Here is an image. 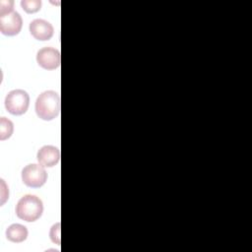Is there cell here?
<instances>
[{
	"label": "cell",
	"instance_id": "cell-1",
	"mask_svg": "<svg viewBox=\"0 0 252 252\" xmlns=\"http://www.w3.org/2000/svg\"><path fill=\"white\" fill-rule=\"evenodd\" d=\"M35 111L39 118L52 120L60 112V96L53 91H46L40 94L35 101Z\"/></svg>",
	"mask_w": 252,
	"mask_h": 252
},
{
	"label": "cell",
	"instance_id": "cell-3",
	"mask_svg": "<svg viewBox=\"0 0 252 252\" xmlns=\"http://www.w3.org/2000/svg\"><path fill=\"white\" fill-rule=\"evenodd\" d=\"M29 104L30 96L24 90L11 91L5 98L6 109L14 115L24 114L28 110Z\"/></svg>",
	"mask_w": 252,
	"mask_h": 252
},
{
	"label": "cell",
	"instance_id": "cell-2",
	"mask_svg": "<svg viewBox=\"0 0 252 252\" xmlns=\"http://www.w3.org/2000/svg\"><path fill=\"white\" fill-rule=\"evenodd\" d=\"M42 212V202L34 195H26L22 197L16 206V214L18 218L26 221L36 220L40 218Z\"/></svg>",
	"mask_w": 252,
	"mask_h": 252
},
{
	"label": "cell",
	"instance_id": "cell-9",
	"mask_svg": "<svg viewBox=\"0 0 252 252\" xmlns=\"http://www.w3.org/2000/svg\"><path fill=\"white\" fill-rule=\"evenodd\" d=\"M6 236L12 242H23L28 237V229L23 224L13 223L7 228Z\"/></svg>",
	"mask_w": 252,
	"mask_h": 252
},
{
	"label": "cell",
	"instance_id": "cell-11",
	"mask_svg": "<svg viewBox=\"0 0 252 252\" xmlns=\"http://www.w3.org/2000/svg\"><path fill=\"white\" fill-rule=\"evenodd\" d=\"M21 6L27 13L32 14L39 11L41 7V1L40 0H23L21 2Z\"/></svg>",
	"mask_w": 252,
	"mask_h": 252
},
{
	"label": "cell",
	"instance_id": "cell-12",
	"mask_svg": "<svg viewBox=\"0 0 252 252\" xmlns=\"http://www.w3.org/2000/svg\"><path fill=\"white\" fill-rule=\"evenodd\" d=\"M14 1L13 0H1L0 1V16H4L13 12Z\"/></svg>",
	"mask_w": 252,
	"mask_h": 252
},
{
	"label": "cell",
	"instance_id": "cell-7",
	"mask_svg": "<svg viewBox=\"0 0 252 252\" xmlns=\"http://www.w3.org/2000/svg\"><path fill=\"white\" fill-rule=\"evenodd\" d=\"M30 32L37 40H47L53 35V27L47 21L35 19L30 24Z\"/></svg>",
	"mask_w": 252,
	"mask_h": 252
},
{
	"label": "cell",
	"instance_id": "cell-10",
	"mask_svg": "<svg viewBox=\"0 0 252 252\" xmlns=\"http://www.w3.org/2000/svg\"><path fill=\"white\" fill-rule=\"evenodd\" d=\"M14 131V125L11 120L6 117H1L0 119V140H6L11 137Z\"/></svg>",
	"mask_w": 252,
	"mask_h": 252
},
{
	"label": "cell",
	"instance_id": "cell-5",
	"mask_svg": "<svg viewBox=\"0 0 252 252\" xmlns=\"http://www.w3.org/2000/svg\"><path fill=\"white\" fill-rule=\"evenodd\" d=\"M39 66L46 70H54L60 66V52L53 47H43L36 54Z\"/></svg>",
	"mask_w": 252,
	"mask_h": 252
},
{
	"label": "cell",
	"instance_id": "cell-13",
	"mask_svg": "<svg viewBox=\"0 0 252 252\" xmlns=\"http://www.w3.org/2000/svg\"><path fill=\"white\" fill-rule=\"evenodd\" d=\"M50 238L54 243L60 245V222H57L51 227Z\"/></svg>",
	"mask_w": 252,
	"mask_h": 252
},
{
	"label": "cell",
	"instance_id": "cell-6",
	"mask_svg": "<svg viewBox=\"0 0 252 252\" xmlns=\"http://www.w3.org/2000/svg\"><path fill=\"white\" fill-rule=\"evenodd\" d=\"M23 26L22 17L18 12L0 16V31L5 35H16L21 32Z\"/></svg>",
	"mask_w": 252,
	"mask_h": 252
},
{
	"label": "cell",
	"instance_id": "cell-8",
	"mask_svg": "<svg viewBox=\"0 0 252 252\" xmlns=\"http://www.w3.org/2000/svg\"><path fill=\"white\" fill-rule=\"evenodd\" d=\"M36 158L42 166L52 167L60 160V151L54 146H43L37 152Z\"/></svg>",
	"mask_w": 252,
	"mask_h": 252
},
{
	"label": "cell",
	"instance_id": "cell-4",
	"mask_svg": "<svg viewBox=\"0 0 252 252\" xmlns=\"http://www.w3.org/2000/svg\"><path fill=\"white\" fill-rule=\"evenodd\" d=\"M22 179L29 187L37 188L47 180V172L41 164H29L22 171Z\"/></svg>",
	"mask_w": 252,
	"mask_h": 252
}]
</instances>
